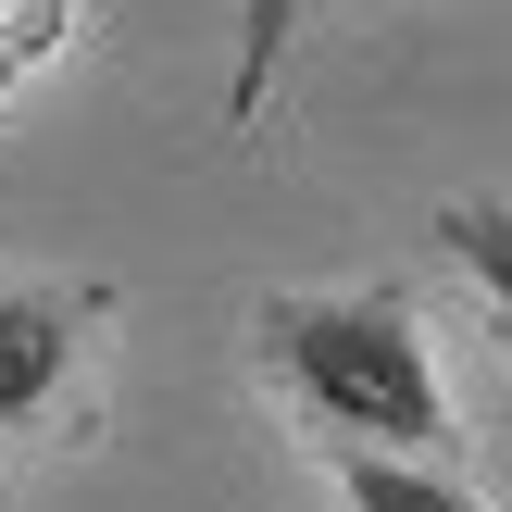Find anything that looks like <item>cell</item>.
I'll list each match as a JSON object with an SVG mask.
<instances>
[{
	"label": "cell",
	"mask_w": 512,
	"mask_h": 512,
	"mask_svg": "<svg viewBox=\"0 0 512 512\" xmlns=\"http://www.w3.org/2000/svg\"><path fill=\"white\" fill-rule=\"evenodd\" d=\"M263 363H275V388L313 425H338L350 450H400V463H438L450 450V388H438V350H425V325H413L400 288L275 300L263 313Z\"/></svg>",
	"instance_id": "1"
},
{
	"label": "cell",
	"mask_w": 512,
	"mask_h": 512,
	"mask_svg": "<svg viewBox=\"0 0 512 512\" xmlns=\"http://www.w3.org/2000/svg\"><path fill=\"white\" fill-rule=\"evenodd\" d=\"M100 325V288H0V425H38Z\"/></svg>",
	"instance_id": "2"
},
{
	"label": "cell",
	"mask_w": 512,
	"mask_h": 512,
	"mask_svg": "<svg viewBox=\"0 0 512 512\" xmlns=\"http://www.w3.org/2000/svg\"><path fill=\"white\" fill-rule=\"evenodd\" d=\"M338 500L350 512H488L463 475H425V463H400V450H350V463H338Z\"/></svg>",
	"instance_id": "3"
},
{
	"label": "cell",
	"mask_w": 512,
	"mask_h": 512,
	"mask_svg": "<svg viewBox=\"0 0 512 512\" xmlns=\"http://www.w3.org/2000/svg\"><path fill=\"white\" fill-rule=\"evenodd\" d=\"M300 13H313V0H250V13H238V75H225V125H263V88H275V63H288Z\"/></svg>",
	"instance_id": "4"
},
{
	"label": "cell",
	"mask_w": 512,
	"mask_h": 512,
	"mask_svg": "<svg viewBox=\"0 0 512 512\" xmlns=\"http://www.w3.org/2000/svg\"><path fill=\"white\" fill-rule=\"evenodd\" d=\"M438 238H450V263H463L475 288H488L500 313H512V213H500V200H463V213H450Z\"/></svg>",
	"instance_id": "5"
},
{
	"label": "cell",
	"mask_w": 512,
	"mask_h": 512,
	"mask_svg": "<svg viewBox=\"0 0 512 512\" xmlns=\"http://www.w3.org/2000/svg\"><path fill=\"white\" fill-rule=\"evenodd\" d=\"M75 0H0V75H38L50 50H63Z\"/></svg>",
	"instance_id": "6"
},
{
	"label": "cell",
	"mask_w": 512,
	"mask_h": 512,
	"mask_svg": "<svg viewBox=\"0 0 512 512\" xmlns=\"http://www.w3.org/2000/svg\"><path fill=\"white\" fill-rule=\"evenodd\" d=\"M0 88H13V75H0Z\"/></svg>",
	"instance_id": "7"
}]
</instances>
